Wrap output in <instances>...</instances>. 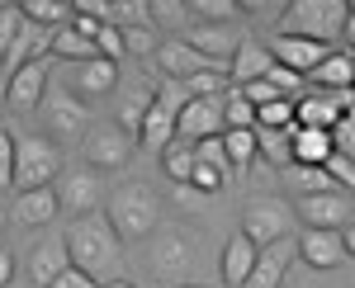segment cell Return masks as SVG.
I'll return each mask as SVG.
<instances>
[{
    "instance_id": "6da1fadb",
    "label": "cell",
    "mask_w": 355,
    "mask_h": 288,
    "mask_svg": "<svg viewBox=\"0 0 355 288\" xmlns=\"http://www.w3.org/2000/svg\"><path fill=\"white\" fill-rule=\"evenodd\" d=\"M62 246L71 255V269L90 274L95 284H110V279H119V269H123V241L114 236L105 213L71 217V227L62 232Z\"/></svg>"
},
{
    "instance_id": "7a4b0ae2",
    "label": "cell",
    "mask_w": 355,
    "mask_h": 288,
    "mask_svg": "<svg viewBox=\"0 0 355 288\" xmlns=\"http://www.w3.org/2000/svg\"><path fill=\"white\" fill-rule=\"evenodd\" d=\"M105 217H110L114 236L123 241V246H137V241H147V236L162 227V199H157V189H147V184H114L110 199H105Z\"/></svg>"
},
{
    "instance_id": "3957f363",
    "label": "cell",
    "mask_w": 355,
    "mask_h": 288,
    "mask_svg": "<svg viewBox=\"0 0 355 288\" xmlns=\"http://www.w3.org/2000/svg\"><path fill=\"white\" fill-rule=\"evenodd\" d=\"M147 264H152V274L166 288H185L194 279V269H199L194 232H185V227H157L147 236Z\"/></svg>"
},
{
    "instance_id": "277c9868",
    "label": "cell",
    "mask_w": 355,
    "mask_h": 288,
    "mask_svg": "<svg viewBox=\"0 0 355 288\" xmlns=\"http://www.w3.org/2000/svg\"><path fill=\"white\" fill-rule=\"evenodd\" d=\"M62 170H67V165H62V147H57L53 137H38V132L15 137V170H10V189H15V194H24V189H48Z\"/></svg>"
},
{
    "instance_id": "5b68a950",
    "label": "cell",
    "mask_w": 355,
    "mask_h": 288,
    "mask_svg": "<svg viewBox=\"0 0 355 288\" xmlns=\"http://www.w3.org/2000/svg\"><path fill=\"white\" fill-rule=\"evenodd\" d=\"M341 24H346V0H289L284 15H279V33L313 38L322 48H331Z\"/></svg>"
},
{
    "instance_id": "8992f818",
    "label": "cell",
    "mask_w": 355,
    "mask_h": 288,
    "mask_svg": "<svg viewBox=\"0 0 355 288\" xmlns=\"http://www.w3.org/2000/svg\"><path fill=\"white\" fill-rule=\"evenodd\" d=\"M294 227V208H289V199H275V194H251L242 204V236L261 251V246H270V241H284Z\"/></svg>"
},
{
    "instance_id": "52a82bcc",
    "label": "cell",
    "mask_w": 355,
    "mask_h": 288,
    "mask_svg": "<svg viewBox=\"0 0 355 288\" xmlns=\"http://www.w3.org/2000/svg\"><path fill=\"white\" fill-rule=\"evenodd\" d=\"M294 217H299L303 227H313V232H346L355 222V194L346 189H327V194H303L289 204Z\"/></svg>"
},
{
    "instance_id": "ba28073f",
    "label": "cell",
    "mask_w": 355,
    "mask_h": 288,
    "mask_svg": "<svg viewBox=\"0 0 355 288\" xmlns=\"http://www.w3.org/2000/svg\"><path fill=\"white\" fill-rule=\"evenodd\" d=\"M38 114H43V128L62 137V142H71V137H85V132L95 128V118H90V105L76 100L71 90H43V100H38Z\"/></svg>"
},
{
    "instance_id": "9c48e42d",
    "label": "cell",
    "mask_w": 355,
    "mask_h": 288,
    "mask_svg": "<svg viewBox=\"0 0 355 288\" xmlns=\"http://www.w3.org/2000/svg\"><path fill=\"white\" fill-rule=\"evenodd\" d=\"M81 156H85V170H100V175L123 170L133 161V137L119 123H100V128H90L81 137Z\"/></svg>"
},
{
    "instance_id": "30bf717a",
    "label": "cell",
    "mask_w": 355,
    "mask_h": 288,
    "mask_svg": "<svg viewBox=\"0 0 355 288\" xmlns=\"http://www.w3.org/2000/svg\"><path fill=\"white\" fill-rule=\"evenodd\" d=\"M53 194H57V213H71V217H85V213H100V199H105V180L95 170H62L53 180Z\"/></svg>"
},
{
    "instance_id": "8fae6325",
    "label": "cell",
    "mask_w": 355,
    "mask_h": 288,
    "mask_svg": "<svg viewBox=\"0 0 355 288\" xmlns=\"http://www.w3.org/2000/svg\"><path fill=\"white\" fill-rule=\"evenodd\" d=\"M48 76H53L48 57H33V62H24V66H15V71L5 76V105L15 109V114H24V109H38L43 90H48Z\"/></svg>"
},
{
    "instance_id": "7c38bea8",
    "label": "cell",
    "mask_w": 355,
    "mask_h": 288,
    "mask_svg": "<svg viewBox=\"0 0 355 288\" xmlns=\"http://www.w3.org/2000/svg\"><path fill=\"white\" fill-rule=\"evenodd\" d=\"M270 57H275V66H284V71H294V76H313L322 62H327L331 48H322V43H313V38H294V33H275L270 43Z\"/></svg>"
},
{
    "instance_id": "4fadbf2b",
    "label": "cell",
    "mask_w": 355,
    "mask_h": 288,
    "mask_svg": "<svg viewBox=\"0 0 355 288\" xmlns=\"http://www.w3.org/2000/svg\"><path fill=\"white\" fill-rule=\"evenodd\" d=\"M114 85H119V62H105V57H90V62H76V66H67V90L76 95V100H95V95H114Z\"/></svg>"
},
{
    "instance_id": "5bb4252c",
    "label": "cell",
    "mask_w": 355,
    "mask_h": 288,
    "mask_svg": "<svg viewBox=\"0 0 355 288\" xmlns=\"http://www.w3.org/2000/svg\"><path fill=\"white\" fill-rule=\"evenodd\" d=\"M152 62H157L162 80H190V76H199V71H214V62H204L185 38H162L157 53H152ZM218 71H223V66H218Z\"/></svg>"
},
{
    "instance_id": "9a60e30c",
    "label": "cell",
    "mask_w": 355,
    "mask_h": 288,
    "mask_svg": "<svg viewBox=\"0 0 355 288\" xmlns=\"http://www.w3.org/2000/svg\"><path fill=\"white\" fill-rule=\"evenodd\" d=\"M289 264H294V236L270 241V246L256 251V264H251V274H246L242 288H279L284 274H289Z\"/></svg>"
},
{
    "instance_id": "2e32d148",
    "label": "cell",
    "mask_w": 355,
    "mask_h": 288,
    "mask_svg": "<svg viewBox=\"0 0 355 288\" xmlns=\"http://www.w3.org/2000/svg\"><path fill=\"white\" fill-rule=\"evenodd\" d=\"M218 132H223V100H190L175 114V137L190 147L204 137H218Z\"/></svg>"
},
{
    "instance_id": "e0dca14e",
    "label": "cell",
    "mask_w": 355,
    "mask_h": 288,
    "mask_svg": "<svg viewBox=\"0 0 355 288\" xmlns=\"http://www.w3.org/2000/svg\"><path fill=\"white\" fill-rule=\"evenodd\" d=\"M185 43H190L204 62H214V66L227 71V62H232V53H237L242 38H237V28H232V24H194L190 33H185Z\"/></svg>"
},
{
    "instance_id": "ac0fdd59",
    "label": "cell",
    "mask_w": 355,
    "mask_h": 288,
    "mask_svg": "<svg viewBox=\"0 0 355 288\" xmlns=\"http://www.w3.org/2000/svg\"><path fill=\"white\" fill-rule=\"evenodd\" d=\"M294 255L303 264H313V269H336V264L346 260V246H341V232H313V227H303L294 236Z\"/></svg>"
},
{
    "instance_id": "d6986e66",
    "label": "cell",
    "mask_w": 355,
    "mask_h": 288,
    "mask_svg": "<svg viewBox=\"0 0 355 288\" xmlns=\"http://www.w3.org/2000/svg\"><path fill=\"white\" fill-rule=\"evenodd\" d=\"M270 66H275L270 48L256 43V38H242L237 53H232V62H227V80H232V85H251V80H266Z\"/></svg>"
},
{
    "instance_id": "ffe728a7",
    "label": "cell",
    "mask_w": 355,
    "mask_h": 288,
    "mask_svg": "<svg viewBox=\"0 0 355 288\" xmlns=\"http://www.w3.org/2000/svg\"><path fill=\"white\" fill-rule=\"evenodd\" d=\"M62 269H71V255H67L62 236L38 241V246H33V255H28V279H33V288H48Z\"/></svg>"
},
{
    "instance_id": "44dd1931",
    "label": "cell",
    "mask_w": 355,
    "mask_h": 288,
    "mask_svg": "<svg viewBox=\"0 0 355 288\" xmlns=\"http://www.w3.org/2000/svg\"><path fill=\"white\" fill-rule=\"evenodd\" d=\"M53 217H57L53 184H48V189H24V194H15V222H19V227H48Z\"/></svg>"
},
{
    "instance_id": "7402d4cb",
    "label": "cell",
    "mask_w": 355,
    "mask_h": 288,
    "mask_svg": "<svg viewBox=\"0 0 355 288\" xmlns=\"http://www.w3.org/2000/svg\"><path fill=\"white\" fill-rule=\"evenodd\" d=\"M299 128V123H294ZM294 128H251L256 132V161H266V165H275V170H289L294 165Z\"/></svg>"
},
{
    "instance_id": "603a6c76",
    "label": "cell",
    "mask_w": 355,
    "mask_h": 288,
    "mask_svg": "<svg viewBox=\"0 0 355 288\" xmlns=\"http://www.w3.org/2000/svg\"><path fill=\"white\" fill-rule=\"evenodd\" d=\"M336 118H341V114H336V105L327 100V90H303L299 100H294V123H299V128H322L327 132Z\"/></svg>"
},
{
    "instance_id": "cb8c5ba5",
    "label": "cell",
    "mask_w": 355,
    "mask_h": 288,
    "mask_svg": "<svg viewBox=\"0 0 355 288\" xmlns=\"http://www.w3.org/2000/svg\"><path fill=\"white\" fill-rule=\"evenodd\" d=\"M251 264H256V246L237 232L227 246H223V284H227V288H242L246 274H251Z\"/></svg>"
},
{
    "instance_id": "d4e9b609",
    "label": "cell",
    "mask_w": 355,
    "mask_h": 288,
    "mask_svg": "<svg viewBox=\"0 0 355 288\" xmlns=\"http://www.w3.org/2000/svg\"><path fill=\"white\" fill-rule=\"evenodd\" d=\"M218 142H223V156H227V170L232 175L237 170H251V161H256V132L251 128H223Z\"/></svg>"
},
{
    "instance_id": "484cf974",
    "label": "cell",
    "mask_w": 355,
    "mask_h": 288,
    "mask_svg": "<svg viewBox=\"0 0 355 288\" xmlns=\"http://www.w3.org/2000/svg\"><path fill=\"white\" fill-rule=\"evenodd\" d=\"M294 165H322L331 156V137L322 128H294Z\"/></svg>"
},
{
    "instance_id": "4316f807",
    "label": "cell",
    "mask_w": 355,
    "mask_h": 288,
    "mask_svg": "<svg viewBox=\"0 0 355 288\" xmlns=\"http://www.w3.org/2000/svg\"><path fill=\"white\" fill-rule=\"evenodd\" d=\"M157 156H162V170H166V180L175 184V189H180V184H190V170H194V147H190V142L171 137Z\"/></svg>"
},
{
    "instance_id": "83f0119b",
    "label": "cell",
    "mask_w": 355,
    "mask_h": 288,
    "mask_svg": "<svg viewBox=\"0 0 355 288\" xmlns=\"http://www.w3.org/2000/svg\"><path fill=\"white\" fill-rule=\"evenodd\" d=\"M19 15H24L28 24H38V28H62V24H71V5L67 0H24L19 5Z\"/></svg>"
},
{
    "instance_id": "f1b7e54d",
    "label": "cell",
    "mask_w": 355,
    "mask_h": 288,
    "mask_svg": "<svg viewBox=\"0 0 355 288\" xmlns=\"http://www.w3.org/2000/svg\"><path fill=\"white\" fill-rule=\"evenodd\" d=\"M171 137H175V118H171L166 109L152 105V109H147V118H142V128H137V142H142L147 152H162Z\"/></svg>"
},
{
    "instance_id": "f546056e",
    "label": "cell",
    "mask_w": 355,
    "mask_h": 288,
    "mask_svg": "<svg viewBox=\"0 0 355 288\" xmlns=\"http://www.w3.org/2000/svg\"><path fill=\"white\" fill-rule=\"evenodd\" d=\"M279 175L289 180L294 199H303V194H327V189H336V184H331V175L322 170V165H289V170H279Z\"/></svg>"
},
{
    "instance_id": "4dcf8cb0",
    "label": "cell",
    "mask_w": 355,
    "mask_h": 288,
    "mask_svg": "<svg viewBox=\"0 0 355 288\" xmlns=\"http://www.w3.org/2000/svg\"><path fill=\"white\" fill-rule=\"evenodd\" d=\"M308 80H313L318 90H346V85H351V53H336V48H331L327 62H322Z\"/></svg>"
},
{
    "instance_id": "1f68e13d",
    "label": "cell",
    "mask_w": 355,
    "mask_h": 288,
    "mask_svg": "<svg viewBox=\"0 0 355 288\" xmlns=\"http://www.w3.org/2000/svg\"><path fill=\"white\" fill-rule=\"evenodd\" d=\"M114 28H152V5L147 0H110Z\"/></svg>"
},
{
    "instance_id": "d6a6232c",
    "label": "cell",
    "mask_w": 355,
    "mask_h": 288,
    "mask_svg": "<svg viewBox=\"0 0 355 288\" xmlns=\"http://www.w3.org/2000/svg\"><path fill=\"white\" fill-rule=\"evenodd\" d=\"M152 5V24L162 28H194V15H190V0H147Z\"/></svg>"
},
{
    "instance_id": "836d02e7",
    "label": "cell",
    "mask_w": 355,
    "mask_h": 288,
    "mask_svg": "<svg viewBox=\"0 0 355 288\" xmlns=\"http://www.w3.org/2000/svg\"><path fill=\"white\" fill-rule=\"evenodd\" d=\"M180 85H185L190 100H223V95H227V71L214 66V71H199V76L180 80Z\"/></svg>"
},
{
    "instance_id": "e575fe53",
    "label": "cell",
    "mask_w": 355,
    "mask_h": 288,
    "mask_svg": "<svg viewBox=\"0 0 355 288\" xmlns=\"http://www.w3.org/2000/svg\"><path fill=\"white\" fill-rule=\"evenodd\" d=\"M190 15L204 24H232V19H242V5L237 0H190Z\"/></svg>"
},
{
    "instance_id": "d590c367",
    "label": "cell",
    "mask_w": 355,
    "mask_h": 288,
    "mask_svg": "<svg viewBox=\"0 0 355 288\" xmlns=\"http://www.w3.org/2000/svg\"><path fill=\"white\" fill-rule=\"evenodd\" d=\"M147 109H152V90H133V95L119 105V128L133 137V132L142 128V118H147Z\"/></svg>"
},
{
    "instance_id": "8d00e7d4",
    "label": "cell",
    "mask_w": 355,
    "mask_h": 288,
    "mask_svg": "<svg viewBox=\"0 0 355 288\" xmlns=\"http://www.w3.org/2000/svg\"><path fill=\"white\" fill-rule=\"evenodd\" d=\"M223 128H256V109L246 105L232 85H227V95H223Z\"/></svg>"
},
{
    "instance_id": "74e56055",
    "label": "cell",
    "mask_w": 355,
    "mask_h": 288,
    "mask_svg": "<svg viewBox=\"0 0 355 288\" xmlns=\"http://www.w3.org/2000/svg\"><path fill=\"white\" fill-rule=\"evenodd\" d=\"M256 128H294V100H275V105L256 109Z\"/></svg>"
},
{
    "instance_id": "f35d334b",
    "label": "cell",
    "mask_w": 355,
    "mask_h": 288,
    "mask_svg": "<svg viewBox=\"0 0 355 288\" xmlns=\"http://www.w3.org/2000/svg\"><path fill=\"white\" fill-rule=\"evenodd\" d=\"M119 38H123V57H128V53L152 57V53H157V43H162L152 28H119Z\"/></svg>"
},
{
    "instance_id": "ab89813d",
    "label": "cell",
    "mask_w": 355,
    "mask_h": 288,
    "mask_svg": "<svg viewBox=\"0 0 355 288\" xmlns=\"http://www.w3.org/2000/svg\"><path fill=\"white\" fill-rule=\"evenodd\" d=\"M322 170L331 175V184H336V189L355 194V161H351V156H336V152H331V156L322 161Z\"/></svg>"
},
{
    "instance_id": "60d3db41",
    "label": "cell",
    "mask_w": 355,
    "mask_h": 288,
    "mask_svg": "<svg viewBox=\"0 0 355 288\" xmlns=\"http://www.w3.org/2000/svg\"><path fill=\"white\" fill-rule=\"evenodd\" d=\"M223 184H227V175H223V170L204 165V161H194V170H190V189H194V194H218Z\"/></svg>"
},
{
    "instance_id": "b9f144b4",
    "label": "cell",
    "mask_w": 355,
    "mask_h": 288,
    "mask_svg": "<svg viewBox=\"0 0 355 288\" xmlns=\"http://www.w3.org/2000/svg\"><path fill=\"white\" fill-rule=\"evenodd\" d=\"M194 161H204V165H214V170H223V175H232V170H227V156H223V142H218V137L194 142Z\"/></svg>"
},
{
    "instance_id": "7bdbcfd3",
    "label": "cell",
    "mask_w": 355,
    "mask_h": 288,
    "mask_svg": "<svg viewBox=\"0 0 355 288\" xmlns=\"http://www.w3.org/2000/svg\"><path fill=\"white\" fill-rule=\"evenodd\" d=\"M95 53L105 57V62H119V57H123V38H119L114 24H105L100 33H95Z\"/></svg>"
},
{
    "instance_id": "ee69618b",
    "label": "cell",
    "mask_w": 355,
    "mask_h": 288,
    "mask_svg": "<svg viewBox=\"0 0 355 288\" xmlns=\"http://www.w3.org/2000/svg\"><path fill=\"white\" fill-rule=\"evenodd\" d=\"M71 15L76 19H90V24H110V0H76Z\"/></svg>"
},
{
    "instance_id": "f6af8a7d",
    "label": "cell",
    "mask_w": 355,
    "mask_h": 288,
    "mask_svg": "<svg viewBox=\"0 0 355 288\" xmlns=\"http://www.w3.org/2000/svg\"><path fill=\"white\" fill-rule=\"evenodd\" d=\"M10 170H15V132L0 128V189H10Z\"/></svg>"
},
{
    "instance_id": "bcb514c9",
    "label": "cell",
    "mask_w": 355,
    "mask_h": 288,
    "mask_svg": "<svg viewBox=\"0 0 355 288\" xmlns=\"http://www.w3.org/2000/svg\"><path fill=\"white\" fill-rule=\"evenodd\" d=\"M48 288H100V284H95L90 274H81V269H62V274H57Z\"/></svg>"
},
{
    "instance_id": "7dc6e473",
    "label": "cell",
    "mask_w": 355,
    "mask_h": 288,
    "mask_svg": "<svg viewBox=\"0 0 355 288\" xmlns=\"http://www.w3.org/2000/svg\"><path fill=\"white\" fill-rule=\"evenodd\" d=\"M10 279H15V255H10V251H0V288L10 284Z\"/></svg>"
},
{
    "instance_id": "c3c4849f",
    "label": "cell",
    "mask_w": 355,
    "mask_h": 288,
    "mask_svg": "<svg viewBox=\"0 0 355 288\" xmlns=\"http://www.w3.org/2000/svg\"><path fill=\"white\" fill-rule=\"evenodd\" d=\"M341 246H346V260H355V222L341 232Z\"/></svg>"
},
{
    "instance_id": "681fc988",
    "label": "cell",
    "mask_w": 355,
    "mask_h": 288,
    "mask_svg": "<svg viewBox=\"0 0 355 288\" xmlns=\"http://www.w3.org/2000/svg\"><path fill=\"white\" fill-rule=\"evenodd\" d=\"M341 38L351 43V57H355V15H346V24H341Z\"/></svg>"
},
{
    "instance_id": "f907efd6",
    "label": "cell",
    "mask_w": 355,
    "mask_h": 288,
    "mask_svg": "<svg viewBox=\"0 0 355 288\" xmlns=\"http://www.w3.org/2000/svg\"><path fill=\"white\" fill-rule=\"evenodd\" d=\"M100 288H137V284H128V279H110V284H100Z\"/></svg>"
},
{
    "instance_id": "816d5d0a",
    "label": "cell",
    "mask_w": 355,
    "mask_h": 288,
    "mask_svg": "<svg viewBox=\"0 0 355 288\" xmlns=\"http://www.w3.org/2000/svg\"><path fill=\"white\" fill-rule=\"evenodd\" d=\"M0 251H5V213H0Z\"/></svg>"
},
{
    "instance_id": "f5cc1de1",
    "label": "cell",
    "mask_w": 355,
    "mask_h": 288,
    "mask_svg": "<svg viewBox=\"0 0 355 288\" xmlns=\"http://www.w3.org/2000/svg\"><path fill=\"white\" fill-rule=\"evenodd\" d=\"M346 15H355V0H346Z\"/></svg>"
},
{
    "instance_id": "db71d44e",
    "label": "cell",
    "mask_w": 355,
    "mask_h": 288,
    "mask_svg": "<svg viewBox=\"0 0 355 288\" xmlns=\"http://www.w3.org/2000/svg\"><path fill=\"white\" fill-rule=\"evenodd\" d=\"M185 288H209V284H185Z\"/></svg>"
},
{
    "instance_id": "11a10c76",
    "label": "cell",
    "mask_w": 355,
    "mask_h": 288,
    "mask_svg": "<svg viewBox=\"0 0 355 288\" xmlns=\"http://www.w3.org/2000/svg\"><path fill=\"white\" fill-rule=\"evenodd\" d=\"M0 76H5V62H0Z\"/></svg>"
},
{
    "instance_id": "9f6ffc18",
    "label": "cell",
    "mask_w": 355,
    "mask_h": 288,
    "mask_svg": "<svg viewBox=\"0 0 355 288\" xmlns=\"http://www.w3.org/2000/svg\"><path fill=\"white\" fill-rule=\"evenodd\" d=\"M0 208H5V204H0Z\"/></svg>"
}]
</instances>
